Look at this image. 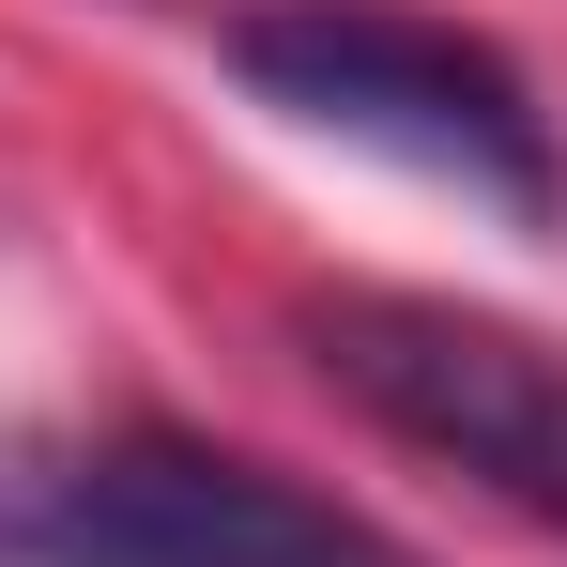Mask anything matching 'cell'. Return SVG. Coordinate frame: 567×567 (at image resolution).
<instances>
[{
	"label": "cell",
	"instance_id": "cell-1",
	"mask_svg": "<svg viewBox=\"0 0 567 567\" xmlns=\"http://www.w3.org/2000/svg\"><path fill=\"white\" fill-rule=\"evenodd\" d=\"M230 78L353 154H399L430 185L491 199V215H553L567 154H553V107L522 93L506 47H475L461 16H414V0H261L230 16Z\"/></svg>",
	"mask_w": 567,
	"mask_h": 567
},
{
	"label": "cell",
	"instance_id": "cell-2",
	"mask_svg": "<svg viewBox=\"0 0 567 567\" xmlns=\"http://www.w3.org/2000/svg\"><path fill=\"white\" fill-rule=\"evenodd\" d=\"M291 338L322 353V383H338L353 414H383L399 445L461 461L475 491H506L522 522L567 537V353L553 338L475 322L445 291H307Z\"/></svg>",
	"mask_w": 567,
	"mask_h": 567
},
{
	"label": "cell",
	"instance_id": "cell-3",
	"mask_svg": "<svg viewBox=\"0 0 567 567\" xmlns=\"http://www.w3.org/2000/svg\"><path fill=\"white\" fill-rule=\"evenodd\" d=\"M31 553L47 567H414L353 506H322V491H291L261 461H215V445H107V461H78L31 506Z\"/></svg>",
	"mask_w": 567,
	"mask_h": 567
}]
</instances>
